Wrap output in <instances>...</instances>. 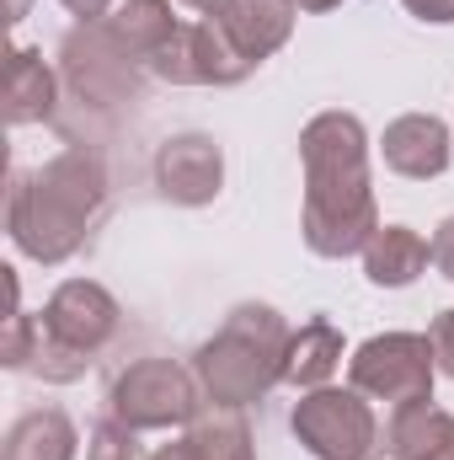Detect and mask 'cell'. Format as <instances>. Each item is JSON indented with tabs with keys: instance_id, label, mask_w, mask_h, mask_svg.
<instances>
[{
	"instance_id": "obj_1",
	"label": "cell",
	"mask_w": 454,
	"mask_h": 460,
	"mask_svg": "<svg viewBox=\"0 0 454 460\" xmlns=\"http://www.w3.org/2000/svg\"><path fill=\"white\" fill-rule=\"evenodd\" d=\"M305 161V209L300 230L316 257H353L380 230L374 182H369V134L353 113H316L300 128Z\"/></svg>"
},
{
	"instance_id": "obj_2",
	"label": "cell",
	"mask_w": 454,
	"mask_h": 460,
	"mask_svg": "<svg viewBox=\"0 0 454 460\" xmlns=\"http://www.w3.org/2000/svg\"><path fill=\"white\" fill-rule=\"evenodd\" d=\"M102 215H108V166L86 145H70L54 161L11 177L5 230L16 241V252L43 268L70 262Z\"/></svg>"
},
{
	"instance_id": "obj_3",
	"label": "cell",
	"mask_w": 454,
	"mask_h": 460,
	"mask_svg": "<svg viewBox=\"0 0 454 460\" xmlns=\"http://www.w3.org/2000/svg\"><path fill=\"white\" fill-rule=\"evenodd\" d=\"M289 338L294 332L273 305H257V300L235 305L225 316V327L193 353V375H198L204 396L214 407H230V412L262 402L284 380Z\"/></svg>"
},
{
	"instance_id": "obj_4",
	"label": "cell",
	"mask_w": 454,
	"mask_h": 460,
	"mask_svg": "<svg viewBox=\"0 0 454 460\" xmlns=\"http://www.w3.org/2000/svg\"><path fill=\"white\" fill-rule=\"evenodd\" d=\"M204 385L193 369H182L177 358H134L128 369L113 375V391H108V407H113L118 423L150 434V429H182L198 418L204 407Z\"/></svg>"
},
{
	"instance_id": "obj_5",
	"label": "cell",
	"mask_w": 454,
	"mask_h": 460,
	"mask_svg": "<svg viewBox=\"0 0 454 460\" xmlns=\"http://www.w3.org/2000/svg\"><path fill=\"white\" fill-rule=\"evenodd\" d=\"M289 429L316 460H380V418L363 391H305Z\"/></svg>"
},
{
	"instance_id": "obj_6",
	"label": "cell",
	"mask_w": 454,
	"mask_h": 460,
	"mask_svg": "<svg viewBox=\"0 0 454 460\" xmlns=\"http://www.w3.org/2000/svg\"><path fill=\"white\" fill-rule=\"evenodd\" d=\"M433 343L423 332H380L369 343H358V353L347 358V380L353 391L406 407V402H433Z\"/></svg>"
},
{
	"instance_id": "obj_7",
	"label": "cell",
	"mask_w": 454,
	"mask_h": 460,
	"mask_svg": "<svg viewBox=\"0 0 454 460\" xmlns=\"http://www.w3.org/2000/svg\"><path fill=\"white\" fill-rule=\"evenodd\" d=\"M144 70L166 86H240L257 65L230 43L214 16H204V22H182L177 38Z\"/></svg>"
},
{
	"instance_id": "obj_8",
	"label": "cell",
	"mask_w": 454,
	"mask_h": 460,
	"mask_svg": "<svg viewBox=\"0 0 454 460\" xmlns=\"http://www.w3.org/2000/svg\"><path fill=\"white\" fill-rule=\"evenodd\" d=\"M59 65H65L70 92L81 102H92V108H118V102H134L139 97V65L128 54H118L97 22L92 27H75L59 43Z\"/></svg>"
},
{
	"instance_id": "obj_9",
	"label": "cell",
	"mask_w": 454,
	"mask_h": 460,
	"mask_svg": "<svg viewBox=\"0 0 454 460\" xmlns=\"http://www.w3.org/2000/svg\"><path fill=\"white\" fill-rule=\"evenodd\" d=\"M118 316H123V311H118V300L102 284H92V279H65V284L48 295V305H43V338H54V343L97 358L102 348L113 343Z\"/></svg>"
},
{
	"instance_id": "obj_10",
	"label": "cell",
	"mask_w": 454,
	"mask_h": 460,
	"mask_svg": "<svg viewBox=\"0 0 454 460\" xmlns=\"http://www.w3.org/2000/svg\"><path fill=\"white\" fill-rule=\"evenodd\" d=\"M150 172H155L161 199H171L182 209H204L225 188V150L209 134H171L155 150V166Z\"/></svg>"
},
{
	"instance_id": "obj_11",
	"label": "cell",
	"mask_w": 454,
	"mask_h": 460,
	"mask_svg": "<svg viewBox=\"0 0 454 460\" xmlns=\"http://www.w3.org/2000/svg\"><path fill=\"white\" fill-rule=\"evenodd\" d=\"M380 155L396 177H412V182H428V177H444L450 172V123L433 113H406L396 123H385V139H380Z\"/></svg>"
},
{
	"instance_id": "obj_12",
	"label": "cell",
	"mask_w": 454,
	"mask_h": 460,
	"mask_svg": "<svg viewBox=\"0 0 454 460\" xmlns=\"http://www.w3.org/2000/svg\"><path fill=\"white\" fill-rule=\"evenodd\" d=\"M294 16H300V0H225V5L214 11V22L225 27V38L251 59V65L273 59V54L289 43Z\"/></svg>"
},
{
	"instance_id": "obj_13",
	"label": "cell",
	"mask_w": 454,
	"mask_h": 460,
	"mask_svg": "<svg viewBox=\"0 0 454 460\" xmlns=\"http://www.w3.org/2000/svg\"><path fill=\"white\" fill-rule=\"evenodd\" d=\"M385 460H454V412L433 407V402L390 407Z\"/></svg>"
},
{
	"instance_id": "obj_14",
	"label": "cell",
	"mask_w": 454,
	"mask_h": 460,
	"mask_svg": "<svg viewBox=\"0 0 454 460\" xmlns=\"http://www.w3.org/2000/svg\"><path fill=\"white\" fill-rule=\"evenodd\" d=\"M358 257H363V279L374 289H406L433 262V241H423L412 226H380Z\"/></svg>"
},
{
	"instance_id": "obj_15",
	"label": "cell",
	"mask_w": 454,
	"mask_h": 460,
	"mask_svg": "<svg viewBox=\"0 0 454 460\" xmlns=\"http://www.w3.org/2000/svg\"><path fill=\"white\" fill-rule=\"evenodd\" d=\"M108 32L118 54H128L134 65H150L171 38H177V16H171V0H123L108 22H97Z\"/></svg>"
},
{
	"instance_id": "obj_16",
	"label": "cell",
	"mask_w": 454,
	"mask_h": 460,
	"mask_svg": "<svg viewBox=\"0 0 454 460\" xmlns=\"http://www.w3.org/2000/svg\"><path fill=\"white\" fill-rule=\"evenodd\" d=\"M54 102H59V81H54V70L43 65V54L38 49H11V59H5V118L22 128V123H43V118H54Z\"/></svg>"
},
{
	"instance_id": "obj_17",
	"label": "cell",
	"mask_w": 454,
	"mask_h": 460,
	"mask_svg": "<svg viewBox=\"0 0 454 460\" xmlns=\"http://www.w3.org/2000/svg\"><path fill=\"white\" fill-rule=\"evenodd\" d=\"M337 364H342V332L327 316H316V322H305V327L289 338L284 380H289L294 391H321V385L337 375Z\"/></svg>"
},
{
	"instance_id": "obj_18",
	"label": "cell",
	"mask_w": 454,
	"mask_h": 460,
	"mask_svg": "<svg viewBox=\"0 0 454 460\" xmlns=\"http://www.w3.org/2000/svg\"><path fill=\"white\" fill-rule=\"evenodd\" d=\"M75 423L59 407H32L11 423L5 434V460H75Z\"/></svg>"
},
{
	"instance_id": "obj_19",
	"label": "cell",
	"mask_w": 454,
	"mask_h": 460,
	"mask_svg": "<svg viewBox=\"0 0 454 460\" xmlns=\"http://www.w3.org/2000/svg\"><path fill=\"white\" fill-rule=\"evenodd\" d=\"M182 460H257V445H251V429L240 412H209V418H193L188 434L177 439Z\"/></svg>"
},
{
	"instance_id": "obj_20",
	"label": "cell",
	"mask_w": 454,
	"mask_h": 460,
	"mask_svg": "<svg viewBox=\"0 0 454 460\" xmlns=\"http://www.w3.org/2000/svg\"><path fill=\"white\" fill-rule=\"evenodd\" d=\"M38 338H43V322H32L16 300V273H11V322H5V338H0V364L5 369H32L38 358Z\"/></svg>"
},
{
	"instance_id": "obj_21",
	"label": "cell",
	"mask_w": 454,
	"mask_h": 460,
	"mask_svg": "<svg viewBox=\"0 0 454 460\" xmlns=\"http://www.w3.org/2000/svg\"><path fill=\"white\" fill-rule=\"evenodd\" d=\"M92 369V353H75V348L54 343V338H38V358H32V375H43L48 385H70Z\"/></svg>"
},
{
	"instance_id": "obj_22",
	"label": "cell",
	"mask_w": 454,
	"mask_h": 460,
	"mask_svg": "<svg viewBox=\"0 0 454 460\" xmlns=\"http://www.w3.org/2000/svg\"><path fill=\"white\" fill-rule=\"evenodd\" d=\"M86 460H144L139 456V429L118 423V418H102L86 439Z\"/></svg>"
},
{
	"instance_id": "obj_23",
	"label": "cell",
	"mask_w": 454,
	"mask_h": 460,
	"mask_svg": "<svg viewBox=\"0 0 454 460\" xmlns=\"http://www.w3.org/2000/svg\"><path fill=\"white\" fill-rule=\"evenodd\" d=\"M428 343H433V364H439V375H450L454 380V311H439V316H433Z\"/></svg>"
},
{
	"instance_id": "obj_24",
	"label": "cell",
	"mask_w": 454,
	"mask_h": 460,
	"mask_svg": "<svg viewBox=\"0 0 454 460\" xmlns=\"http://www.w3.org/2000/svg\"><path fill=\"white\" fill-rule=\"evenodd\" d=\"M59 5H65L70 16H81V27H92V22H108L123 0H59Z\"/></svg>"
},
{
	"instance_id": "obj_25",
	"label": "cell",
	"mask_w": 454,
	"mask_h": 460,
	"mask_svg": "<svg viewBox=\"0 0 454 460\" xmlns=\"http://www.w3.org/2000/svg\"><path fill=\"white\" fill-rule=\"evenodd\" d=\"M433 268H439L444 279H454V215L433 230Z\"/></svg>"
},
{
	"instance_id": "obj_26",
	"label": "cell",
	"mask_w": 454,
	"mask_h": 460,
	"mask_svg": "<svg viewBox=\"0 0 454 460\" xmlns=\"http://www.w3.org/2000/svg\"><path fill=\"white\" fill-rule=\"evenodd\" d=\"M417 22H433V27H450L454 22V0H401Z\"/></svg>"
},
{
	"instance_id": "obj_27",
	"label": "cell",
	"mask_w": 454,
	"mask_h": 460,
	"mask_svg": "<svg viewBox=\"0 0 454 460\" xmlns=\"http://www.w3.org/2000/svg\"><path fill=\"white\" fill-rule=\"evenodd\" d=\"M342 0H300V11H310V16H321V11H337Z\"/></svg>"
},
{
	"instance_id": "obj_28",
	"label": "cell",
	"mask_w": 454,
	"mask_h": 460,
	"mask_svg": "<svg viewBox=\"0 0 454 460\" xmlns=\"http://www.w3.org/2000/svg\"><path fill=\"white\" fill-rule=\"evenodd\" d=\"M182 5H188V11H204V16H214V11H220L225 0H182Z\"/></svg>"
},
{
	"instance_id": "obj_29",
	"label": "cell",
	"mask_w": 454,
	"mask_h": 460,
	"mask_svg": "<svg viewBox=\"0 0 454 460\" xmlns=\"http://www.w3.org/2000/svg\"><path fill=\"white\" fill-rule=\"evenodd\" d=\"M150 460H182V450H177V445H161V450H155Z\"/></svg>"
},
{
	"instance_id": "obj_30",
	"label": "cell",
	"mask_w": 454,
	"mask_h": 460,
	"mask_svg": "<svg viewBox=\"0 0 454 460\" xmlns=\"http://www.w3.org/2000/svg\"><path fill=\"white\" fill-rule=\"evenodd\" d=\"M27 16V0H11V22H22Z\"/></svg>"
}]
</instances>
